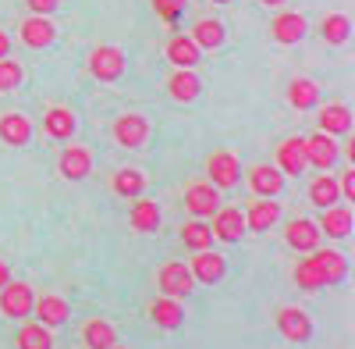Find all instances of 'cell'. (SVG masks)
Masks as SVG:
<instances>
[{"label": "cell", "mask_w": 355, "mask_h": 349, "mask_svg": "<svg viewBox=\"0 0 355 349\" xmlns=\"http://www.w3.org/2000/svg\"><path fill=\"white\" fill-rule=\"evenodd\" d=\"M157 289L164 296H171V300H185V296H192L196 278H192V271L182 264V260H167V264L160 268V275H157Z\"/></svg>", "instance_id": "1"}, {"label": "cell", "mask_w": 355, "mask_h": 349, "mask_svg": "<svg viewBox=\"0 0 355 349\" xmlns=\"http://www.w3.org/2000/svg\"><path fill=\"white\" fill-rule=\"evenodd\" d=\"M33 285L25 282H8L4 289H0V314L11 317V321H21V317L33 314Z\"/></svg>", "instance_id": "2"}, {"label": "cell", "mask_w": 355, "mask_h": 349, "mask_svg": "<svg viewBox=\"0 0 355 349\" xmlns=\"http://www.w3.org/2000/svg\"><path fill=\"white\" fill-rule=\"evenodd\" d=\"M274 321H277V332L288 342H295V346H306L313 339V321H309V314L299 310V307H281Z\"/></svg>", "instance_id": "3"}, {"label": "cell", "mask_w": 355, "mask_h": 349, "mask_svg": "<svg viewBox=\"0 0 355 349\" xmlns=\"http://www.w3.org/2000/svg\"><path fill=\"white\" fill-rule=\"evenodd\" d=\"M89 75L100 82H117L125 75V54L117 47H96L89 57Z\"/></svg>", "instance_id": "4"}, {"label": "cell", "mask_w": 355, "mask_h": 349, "mask_svg": "<svg viewBox=\"0 0 355 349\" xmlns=\"http://www.w3.org/2000/svg\"><path fill=\"white\" fill-rule=\"evenodd\" d=\"M189 271H192L196 285H217V282H224V275H227V260H224L220 253H214V250H196Z\"/></svg>", "instance_id": "5"}, {"label": "cell", "mask_w": 355, "mask_h": 349, "mask_svg": "<svg viewBox=\"0 0 355 349\" xmlns=\"http://www.w3.org/2000/svg\"><path fill=\"white\" fill-rule=\"evenodd\" d=\"M206 171H210V186L214 189H234V186H239V179H242L239 157L227 154V150H217L210 157V164H206Z\"/></svg>", "instance_id": "6"}, {"label": "cell", "mask_w": 355, "mask_h": 349, "mask_svg": "<svg viewBox=\"0 0 355 349\" xmlns=\"http://www.w3.org/2000/svg\"><path fill=\"white\" fill-rule=\"evenodd\" d=\"M33 314H36V321H40L43 328H57V325H64V321H68L71 307H68V300H64V296L43 293V296H36V300H33Z\"/></svg>", "instance_id": "7"}, {"label": "cell", "mask_w": 355, "mask_h": 349, "mask_svg": "<svg viewBox=\"0 0 355 349\" xmlns=\"http://www.w3.org/2000/svg\"><path fill=\"white\" fill-rule=\"evenodd\" d=\"M242 218H245V232H266V228L277 225L281 203H277L274 196H259L256 203H249V211H245Z\"/></svg>", "instance_id": "8"}, {"label": "cell", "mask_w": 355, "mask_h": 349, "mask_svg": "<svg viewBox=\"0 0 355 349\" xmlns=\"http://www.w3.org/2000/svg\"><path fill=\"white\" fill-rule=\"evenodd\" d=\"M302 143H306V164H313V168H320V171H331V168H334V161H338V143H334V136L316 132V136H309V139H302Z\"/></svg>", "instance_id": "9"}, {"label": "cell", "mask_w": 355, "mask_h": 349, "mask_svg": "<svg viewBox=\"0 0 355 349\" xmlns=\"http://www.w3.org/2000/svg\"><path fill=\"white\" fill-rule=\"evenodd\" d=\"M284 243H288L291 250H299V253H313V250L320 246V228H316V221H309V218H295V221H288V228H284Z\"/></svg>", "instance_id": "10"}, {"label": "cell", "mask_w": 355, "mask_h": 349, "mask_svg": "<svg viewBox=\"0 0 355 349\" xmlns=\"http://www.w3.org/2000/svg\"><path fill=\"white\" fill-rule=\"evenodd\" d=\"M210 232H214V239H220V243H242V236H245V218H242V211H234V207L214 211Z\"/></svg>", "instance_id": "11"}, {"label": "cell", "mask_w": 355, "mask_h": 349, "mask_svg": "<svg viewBox=\"0 0 355 349\" xmlns=\"http://www.w3.org/2000/svg\"><path fill=\"white\" fill-rule=\"evenodd\" d=\"M146 136H150V122H146L142 114H121V118L114 122V139L121 143V147H128V150L142 147Z\"/></svg>", "instance_id": "12"}, {"label": "cell", "mask_w": 355, "mask_h": 349, "mask_svg": "<svg viewBox=\"0 0 355 349\" xmlns=\"http://www.w3.org/2000/svg\"><path fill=\"white\" fill-rule=\"evenodd\" d=\"M309 260L316 264L323 285H338V282H345V275H348V260H345V253H338V250H313Z\"/></svg>", "instance_id": "13"}, {"label": "cell", "mask_w": 355, "mask_h": 349, "mask_svg": "<svg viewBox=\"0 0 355 349\" xmlns=\"http://www.w3.org/2000/svg\"><path fill=\"white\" fill-rule=\"evenodd\" d=\"M270 36L281 43V47H291V43H299L306 36V18L299 11H284L270 22Z\"/></svg>", "instance_id": "14"}, {"label": "cell", "mask_w": 355, "mask_h": 349, "mask_svg": "<svg viewBox=\"0 0 355 349\" xmlns=\"http://www.w3.org/2000/svg\"><path fill=\"white\" fill-rule=\"evenodd\" d=\"M217 203H220V196H217V189H214L210 182H196V186L185 189V207H189L196 218H210L214 211H220Z\"/></svg>", "instance_id": "15"}, {"label": "cell", "mask_w": 355, "mask_h": 349, "mask_svg": "<svg viewBox=\"0 0 355 349\" xmlns=\"http://www.w3.org/2000/svg\"><path fill=\"white\" fill-rule=\"evenodd\" d=\"M53 40H57V29H53L50 18L33 15V18H25V22H21V43H25V47L43 50V47H50Z\"/></svg>", "instance_id": "16"}, {"label": "cell", "mask_w": 355, "mask_h": 349, "mask_svg": "<svg viewBox=\"0 0 355 349\" xmlns=\"http://www.w3.org/2000/svg\"><path fill=\"white\" fill-rule=\"evenodd\" d=\"M306 168H309V164H306V143H302L299 136L284 139L281 150H277V171H281V174H295V179H299Z\"/></svg>", "instance_id": "17"}, {"label": "cell", "mask_w": 355, "mask_h": 349, "mask_svg": "<svg viewBox=\"0 0 355 349\" xmlns=\"http://www.w3.org/2000/svg\"><path fill=\"white\" fill-rule=\"evenodd\" d=\"M150 317H153V325L164 328V332H174V328H182V325H185V310H182V303L171 300V296L153 300V303H150Z\"/></svg>", "instance_id": "18"}, {"label": "cell", "mask_w": 355, "mask_h": 349, "mask_svg": "<svg viewBox=\"0 0 355 349\" xmlns=\"http://www.w3.org/2000/svg\"><path fill=\"white\" fill-rule=\"evenodd\" d=\"M57 168H61V174L68 182H82L89 171H93V157H89L85 147H68L61 154V161H57Z\"/></svg>", "instance_id": "19"}, {"label": "cell", "mask_w": 355, "mask_h": 349, "mask_svg": "<svg viewBox=\"0 0 355 349\" xmlns=\"http://www.w3.org/2000/svg\"><path fill=\"white\" fill-rule=\"evenodd\" d=\"M249 186H252L256 196H281L284 174H281L277 168H270V164H256V168L249 171Z\"/></svg>", "instance_id": "20"}, {"label": "cell", "mask_w": 355, "mask_h": 349, "mask_svg": "<svg viewBox=\"0 0 355 349\" xmlns=\"http://www.w3.org/2000/svg\"><path fill=\"white\" fill-rule=\"evenodd\" d=\"M320 132L323 136H348L352 132V111L345 104H327L320 111Z\"/></svg>", "instance_id": "21"}, {"label": "cell", "mask_w": 355, "mask_h": 349, "mask_svg": "<svg viewBox=\"0 0 355 349\" xmlns=\"http://www.w3.org/2000/svg\"><path fill=\"white\" fill-rule=\"evenodd\" d=\"M316 228H320V236L345 239L348 232H352V211H348V207H327V211L320 214Z\"/></svg>", "instance_id": "22"}, {"label": "cell", "mask_w": 355, "mask_h": 349, "mask_svg": "<svg viewBox=\"0 0 355 349\" xmlns=\"http://www.w3.org/2000/svg\"><path fill=\"white\" fill-rule=\"evenodd\" d=\"M167 86H171V97H174L178 104H192V100L202 93V82H199V75H196L192 68H178Z\"/></svg>", "instance_id": "23"}, {"label": "cell", "mask_w": 355, "mask_h": 349, "mask_svg": "<svg viewBox=\"0 0 355 349\" xmlns=\"http://www.w3.org/2000/svg\"><path fill=\"white\" fill-rule=\"evenodd\" d=\"M75 129H78V122H75V114L68 107H53V111L43 114V132L50 139H71Z\"/></svg>", "instance_id": "24"}, {"label": "cell", "mask_w": 355, "mask_h": 349, "mask_svg": "<svg viewBox=\"0 0 355 349\" xmlns=\"http://www.w3.org/2000/svg\"><path fill=\"white\" fill-rule=\"evenodd\" d=\"M0 139L8 143V147H25L28 139H33V125H28L25 114H4L0 118Z\"/></svg>", "instance_id": "25"}, {"label": "cell", "mask_w": 355, "mask_h": 349, "mask_svg": "<svg viewBox=\"0 0 355 349\" xmlns=\"http://www.w3.org/2000/svg\"><path fill=\"white\" fill-rule=\"evenodd\" d=\"M82 342H85L89 349H110V346H117V332H114L110 321H103V317H93V321L82 325Z\"/></svg>", "instance_id": "26"}, {"label": "cell", "mask_w": 355, "mask_h": 349, "mask_svg": "<svg viewBox=\"0 0 355 349\" xmlns=\"http://www.w3.org/2000/svg\"><path fill=\"white\" fill-rule=\"evenodd\" d=\"M338 200H341L338 179H331V174H320V179L309 182V203H313V207L327 211V207H338Z\"/></svg>", "instance_id": "27"}, {"label": "cell", "mask_w": 355, "mask_h": 349, "mask_svg": "<svg viewBox=\"0 0 355 349\" xmlns=\"http://www.w3.org/2000/svg\"><path fill=\"white\" fill-rule=\"evenodd\" d=\"M114 193L117 196H125V200H139L146 193V174L135 171V168H121V171H114Z\"/></svg>", "instance_id": "28"}, {"label": "cell", "mask_w": 355, "mask_h": 349, "mask_svg": "<svg viewBox=\"0 0 355 349\" xmlns=\"http://www.w3.org/2000/svg\"><path fill=\"white\" fill-rule=\"evenodd\" d=\"M128 221H132L135 232H157L160 228V207H157V200H135Z\"/></svg>", "instance_id": "29"}, {"label": "cell", "mask_w": 355, "mask_h": 349, "mask_svg": "<svg viewBox=\"0 0 355 349\" xmlns=\"http://www.w3.org/2000/svg\"><path fill=\"white\" fill-rule=\"evenodd\" d=\"M199 50H217L220 43H224V25L217 22V18H202V22H196V29H192V36H189Z\"/></svg>", "instance_id": "30"}, {"label": "cell", "mask_w": 355, "mask_h": 349, "mask_svg": "<svg viewBox=\"0 0 355 349\" xmlns=\"http://www.w3.org/2000/svg\"><path fill=\"white\" fill-rule=\"evenodd\" d=\"M167 61L174 68H196L199 65V47L189 40V36H174L167 43Z\"/></svg>", "instance_id": "31"}, {"label": "cell", "mask_w": 355, "mask_h": 349, "mask_svg": "<svg viewBox=\"0 0 355 349\" xmlns=\"http://www.w3.org/2000/svg\"><path fill=\"white\" fill-rule=\"evenodd\" d=\"M288 104L299 107V111L316 107V104H320V86H316L313 79H295V82L288 86Z\"/></svg>", "instance_id": "32"}, {"label": "cell", "mask_w": 355, "mask_h": 349, "mask_svg": "<svg viewBox=\"0 0 355 349\" xmlns=\"http://www.w3.org/2000/svg\"><path fill=\"white\" fill-rule=\"evenodd\" d=\"M15 342H18V349H53V335H50V328H43L40 321L21 325Z\"/></svg>", "instance_id": "33"}, {"label": "cell", "mask_w": 355, "mask_h": 349, "mask_svg": "<svg viewBox=\"0 0 355 349\" xmlns=\"http://www.w3.org/2000/svg\"><path fill=\"white\" fill-rule=\"evenodd\" d=\"M320 33H323V43L341 47L352 36V22H348V15H327V18H323V25H320Z\"/></svg>", "instance_id": "34"}, {"label": "cell", "mask_w": 355, "mask_h": 349, "mask_svg": "<svg viewBox=\"0 0 355 349\" xmlns=\"http://www.w3.org/2000/svg\"><path fill=\"white\" fill-rule=\"evenodd\" d=\"M182 243L196 253V250H210L214 246V232H210V225H206L202 218H196V221H189L185 228H182Z\"/></svg>", "instance_id": "35"}, {"label": "cell", "mask_w": 355, "mask_h": 349, "mask_svg": "<svg viewBox=\"0 0 355 349\" xmlns=\"http://www.w3.org/2000/svg\"><path fill=\"white\" fill-rule=\"evenodd\" d=\"M295 285L306 289V293H316V289H323V278H320V271H316V264H313L309 257L295 264Z\"/></svg>", "instance_id": "36"}, {"label": "cell", "mask_w": 355, "mask_h": 349, "mask_svg": "<svg viewBox=\"0 0 355 349\" xmlns=\"http://www.w3.org/2000/svg\"><path fill=\"white\" fill-rule=\"evenodd\" d=\"M21 79H25L21 65L11 61V57H0V90H4V93H8V90H18Z\"/></svg>", "instance_id": "37"}, {"label": "cell", "mask_w": 355, "mask_h": 349, "mask_svg": "<svg viewBox=\"0 0 355 349\" xmlns=\"http://www.w3.org/2000/svg\"><path fill=\"white\" fill-rule=\"evenodd\" d=\"M153 8H157V15H160V18L178 22V15L185 11V0H153Z\"/></svg>", "instance_id": "38"}, {"label": "cell", "mask_w": 355, "mask_h": 349, "mask_svg": "<svg viewBox=\"0 0 355 349\" xmlns=\"http://www.w3.org/2000/svg\"><path fill=\"white\" fill-rule=\"evenodd\" d=\"M25 4H28V11H33V15H43V18H50L57 8H61V0H25Z\"/></svg>", "instance_id": "39"}, {"label": "cell", "mask_w": 355, "mask_h": 349, "mask_svg": "<svg viewBox=\"0 0 355 349\" xmlns=\"http://www.w3.org/2000/svg\"><path fill=\"white\" fill-rule=\"evenodd\" d=\"M338 189H341V196H345V200H355V168L341 174V182H338Z\"/></svg>", "instance_id": "40"}, {"label": "cell", "mask_w": 355, "mask_h": 349, "mask_svg": "<svg viewBox=\"0 0 355 349\" xmlns=\"http://www.w3.org/2000/svg\"><path fill=\"white\" fill-rule=\"evenodd\" d=\"M8 54H11V36L0 33V57H8Z\"/></svg>", "instance_id": "41"}, {"label": "cell", "mask_w": 355, "mask_h": 349, "mask_svg": "<svg viewBox=\"0 0 355 349\" xmlns=\"http://www.w3.org/2000/svg\"><path fill=\"white\" fill-rule=\"evenodd\" d=\"M8 282H11V268L4 264V260H0V289H4Z\"/></svg>", "instance_id": "42"}, {"label": "cell", "mask_w": 355, "mask_h": 349, "mask_svg": "<svg viewBox=\"0 0 355 349\" xmlns=\"http://www.w3.org/2000/svg\"><path fill=\"white\" fill-rule=\"evenodd\" d=\"M259 4H266V8H281L284 0H259Z\"/></svg>", "instance_id": "43"}, {"label": "cell", "mask_w": 355, "mask_h": 349, "mask_svg": "<svg viewBox=\"0 0 355 349\" xmlns=\"http://www.w3.org/2000/svg\"><path fill=\"white\" fill-rule=\"evenodd\" d=\"M214 4H231V0H214Z\"/></svg>", "instance_id": "44"}, {"label": "cell", "mask_w": 355, "mask_h": 349, "mask_svg": "<svg viewBox=\"0 0 355 349\" xmlns=\"http://www.w3.org/2000/svg\"><path fill=\"white\" fill-rule=\"evenodd\" d=\"M110 349H128V346H110Z\"/></svg>", "instance_id": "45"}]
</instances>
